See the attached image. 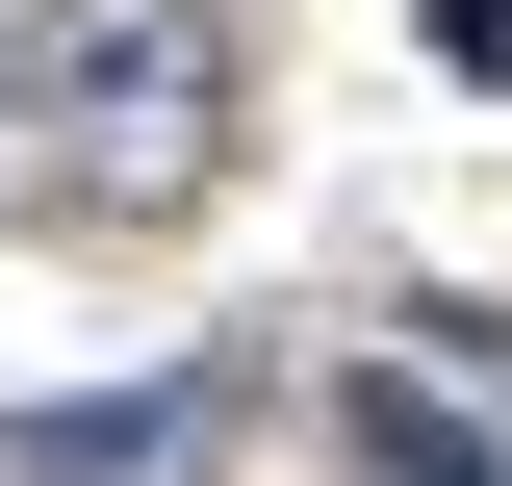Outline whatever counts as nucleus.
<instances>
[{
	"mask_svg": "<svg viewBox=\"0 0 512 486\" xmlns=\"http://www.w3.org/2000/svg\"><path fill=\"white\" fill-rule=\"evenodd\" d=\"M26 128H52L77 205H180L231 154V26L205 0H52L26 26Z\"/></svg>",
	"mask_w": 512,
	"mask_h": 486,
	"instance_id": "obj_1",
	"label": "nucleus"
},
{
	"mask_svg": "<svg viewBox=\"0 0 512 486\" xmlns=\"http://www.w3.org/2000/svg\"><path fill=\"white\" fill-rule=\"evenodd\" d=\"M205 384H103V410H0V486H180Z\"/></svg>",
	"mask_w": 512,
	"mask_h": 486,
	"instance_id": "obj_2",
	"label": "nucleus"
},
{
	"mask_svg": "<svg viewBox=\"0 0 512 486\" xmlns=\"http://www.w3.org/2000/svg\"><path fill=\"white\" fill-rule=\"evenodd\" d=\"M333 435H359V486H512V435H487V410H436L410 359H359V384H333Z\"/></svg>",
	"mask_w": 512,
	"mask_h": 486,
	"instance_id": "obj_3",
	"label": "nucleus"
}]
</instances>
